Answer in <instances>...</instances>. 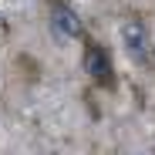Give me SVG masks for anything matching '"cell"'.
<instances>
[{"label":"cell","instance_id":"6da1fadb","mask_svg":"<svg viewBox=\"0 0 155 155\" xmlns=\"http://www.w3.org/2000/svg\"><path fill=\"white\" fill-rule=\"evenodd\" d=\"M81 68L91 78V84H98L101 91H115L118 78H115V64L105 44H98L94 37H84V51H81Z\"/></svg>","mask_w":155,"mask_h":155},{"label":"cell","instance_id":"7a4b0ae2","mask_svg":"<svg viewBox=\"0 0 155 155\" xmlns=\"http://www.w3.org/2000/svg\"><path fill=\"white\" fill-rule=\"evenodd\" d=\"M121 41H125V51L138 68H152V37H148V27L142 17H128L121 24Z\"/></svg>","mask_w":155,"mask_h":155},{"label":"cell","instance_id":"3957f363","mask_svg":"<svg viewBox=\"0 0 155 155\" xmlns=\"http://www.w3.org/2000/svg\"><path fill=\"white\" fill-rule=\"evenodd\" d=\"M47 10H51V34H54L58 41L84 37V24H81V17H78L68 4H61V0H51Z\"/></svg>","mask_w":155,"mask_h":155},{"label":"cell","instance_id":"277c9868","mask_svg":"<svg viewBox=\"0 0 155 155\" xmlns=\"http://www.w3.org/2000/svg\"><path fill=\"white\" fill-rule=\"evenodd\" d=\"M142 155H145V152H142Z\"/></svg>","mask_w":155,"mask_h":155}]
</instances>
